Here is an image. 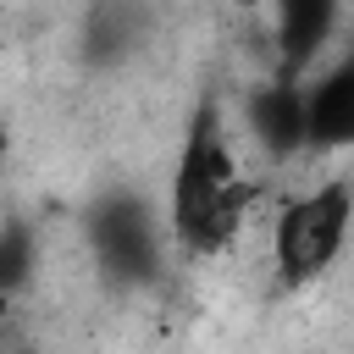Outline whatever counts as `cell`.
<instances>
[{
    "instance_id": "1",
    "label": "cell",
    "mask_w": 354,
    "mask_h": 354,
    "mask_svg": "<svg viewBox=\"0 0 354 354\" xmlns=\"http://www.w3.org/2000/svg\"><path fill=\"white\" fill-rule=\"evenodd\" d=\"M243 205H249V188L238 183V160H232V144L221 133V111H216V100H205L183 133V149H177L171 232L194 254H216L238 232Z\"/></svg>"
},
{
    "instance_id": "2",
    "label": "cell",
    "mask_w": 354,
    "mask_h": 354,
    "mask_svg": "<svg viewBox=\"0 0 354 354\" xmlns=\"http://www.w3.org/2000/svg\"><path fill=\"white\" fill-rule=\"evenodd\" d=\"M348 227H354V183L348 177H332L310 194H299L282 216H277V232H271V254H277V271L288 288H304L315 282L348 243Z\"/></svg>"
},
{
    "instance_id": "3",
    "label": "cell",
    "mask_w": 354,
    "mask_h": 354,
    "mask_svg": "<svg viewBox=\"0 0 354 354\" xmlns=\"http://www.w3.org/2000/svg\"><path fill=\"white\" fill-rule=\"evenodd\" d=\"M88 249L116 288H138L160 271V227L144 199L133 194H105L88 205Z\"/></svg>"
},
{
    "instance_id": "4",
    "label": "cell",
    "mask_w": 354,
    "mask_h": 354,
    "mask_svg": "<svg viewBox=\"0 0 354 354\" xmlns=\"http://www.w3.org/2000/svg\"><path fill=\"white\" fill-rule=\"evenodd\" d=\"M304 144L310 149H348L354 144V50L304 83Z\"/></svg>"
},
{
    "instance_id": "5",
    "label": "cell",
    "mask_w": 354,
    "mask_h": 354,
    "mask_svg": "<svg viewBox=\"0 0 354 354\" xmlns=\"http://www.w3.org/2000/svg\"><path fill=\"white\" fill-rule=\"evenodd\" d=\"M271 22H277V77L304 83L310 61L321 55V44L337 28V6L332 0H282L271 11Z\"/></svg>"
},
{
    "instance_id": "6",
    "label": "cell",
    "mask_w": 354,
    "mask_h": 354,
    "mask_svg": "<svg viewBox=\"0 0 354 354\" xmlns=\"http://www.w3.org/2000/svg\"><path fill=\"white\" fill-rule=\"evenodd\" d=\"M243 116H249V133H254L271 155L310 149V144H304V83H293V77L260 83V88L249 94Z\"/></svg>"
},
{
    "instance_id": "7",
    "label": "cell",
    "mask_w": 354,
    "mask_h": 354,
    "mask_svg": "<svg viewBox=\"0 0 354 354\" xmlns=\"http://www.w3.org/2000/svg\"><path fill=\"white\" fill-rule=\"evenodd\" d=\"M133 33H138V17H133V11L100 6V11L88 17V28H83V50H88V61H116V55L133 50Z\"/></svg>"
},
{
    "instance_id": "8",
    "label": "cell",
    "mask_w": 354,
    "mask_h": 354,
    "mask_svg": "<svg viewBox=\"0 0 354 354\" xmlns=\"http://www.w3.org/2000/svg\"><path fill=\"white\" fill-rule=\"evenodd\" d=\"M33 277V238L22 227H0V299Z\"/></svg>"
},
{
    "instance_id": "9",
    "label": "cell",
    "mask_w": 354,
    "mask_h": 354,
    "mask_svg": "<svg viewBox=\"0 0 354 354\" xmlns=\"http://www.w3.org/2000/svg\"><path fill=\"white\" fill-rule=\"evenodd\" d=\"M6 149H11V133H6V127H0V160H6Z\"/></svg>"
}]
</instances>
